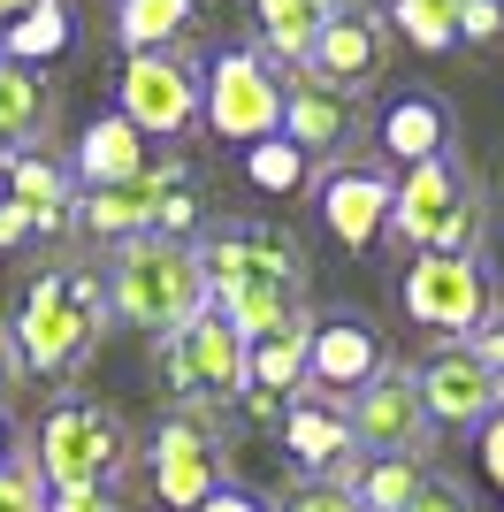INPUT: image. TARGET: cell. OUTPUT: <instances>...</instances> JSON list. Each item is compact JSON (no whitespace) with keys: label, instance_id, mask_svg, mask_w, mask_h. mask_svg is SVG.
<instances>
[{"label":"cell","instance_id":"cell-1","mask_svg":"<svg viewBox=\"0 0 504 512\" xmlns=\"http://www.w3.org/2000/svg\"><path fill=\"white\" fill-rule=\"evenodd\" d=\"M191 253H199V276H207V306L245 344L306 314V276L314 268H306V245L283 222H214Z\"/></svg>","mask_w":504,"mask_h":512},{"label":"cell","instance_id":"cell-2","mask_svg":"<svg viewBox=\"0 0 504 512\" xmlns=\"http://www.w3.org/2000/svg\"><path fill=\"white\" fill-rule=\"evenodd\" d=\"M107 283L92 260H54L39 276L16 283V306H8V344H16V367L39 375V383H77L92 352L107 337Z\"/></svg>","mask_w":504,"mask_h":512},{"label":"cell","instance_id":"cell-3","mask_svg":"<svg viewBox=\"0 0 504 512\" xmlns=\"http://www.w3.org/2000/svg\"><path fill=\"white\" fill-rule=\"evenodd\" d=\"M23 467L46 482V497L54 490H123L130 467H138V436H130V421L115 406L62 390V398L39 413V428H31Z\"/></svg>","mask_w":504,"mask_h":512},{"label":"cell","instance_id":"cell-4","mask_svg":"<svg viewBox=\"0 0 504 512\" xmlns=\"http://www.w3.org/2000/svg\"><path fill=\"white\" fill-rule=\"evenodd\" d=\"M405 253H482L489 237V192L482 176L459 161V146L436 153V161H413V169L390 184V230Z\"/></svg>","mask_w":504,"mask_h":512},{"label":"cell","instance_id":"cell-5","mask_svg":"<svg viewBox=\"0 0 504 512\" xmlns=\"http://www.w3.org/2000/svg\"><path fill=\"white\" fill-rule=\"evenodd\" d=\"M107 283V314L130 321V329H153V337H168L176 321H191L199 306H207V276H199V253L191 245H176V237H123L115 245V260L100 268Z\"/></svg>","mask_w":504,"mask_h":512},{"label":"cell","instance_id":"cell-6","mask_svg":"<svg viewBox=\"0 0 504 512\" xmlns=\"http://www.w3.org/2000/svg\"><path fill=\"white\" fill-rule=\"evenodd\" d=\"M405 321L428 329L436 344H466L474 329L497 321V276L482 253H413L398 276Z\"/></svg>","mask_w":504,"mask_h":512},{"label":"cell","instance_id":"cell-7","mask_svg":"<svg viewBox=\"0 0 504 512\" xmlns=\"http://www.w3.org/2000/svg\"><path fill=\"white\" fill-rule=\"evenodd\" d=\"M153 482V505L161 512H191L199 497H214L230 482V459H222V406H168L153 421V436L138 444Z\"/></svg>","mask_w":504,"mask_h":512},{"label":"cell","instance_id":"cell-8","mask_svg":"<svg viewBox=\"0 0 504 512\" xmlns=\"http://www.w3.org/2000/svg\"><path fill=\"white\" fill-rule=\"evenodd\" d=\"M153 367H161V383L176 390V406H237V390H245V337H237L230 321L199 306L191 321H176L168 337H153Z\"/></svg>","mask_w":504,"mask_h":512},{"label":"cell","instance_id":"cell-9","mask_svg":"<svg viewBox=\"0 0 504 512\" xmlns=\"http://www.w3.org/2000/svg\"><path fill=\"white\" fill-rule=\"evenodd\" d=\"M199 123L214 130V146H260L283 130V77H275L252 46H222L199 69Z\"/></svg>","mask_w":504,"mask_h":512},{"label":"cell","instance_id":"cell-10","mask_svg":"<svg viewBox=\"0 0 504 512\" xmlns=\"http://www.w3.org/2000/svg\"><path fill=\"white\" fill-rule=\"evenodd\" d=\"M115 115H123L138 138H191L199 130V62L184 46L176 54H123V77H115Z\"/></svg>","mask_w":504,"mask_h":512},{"label":"cell","instance_id":"cell-11","mask_svg":"<svg viewBox=\"0 0 504 512\" xmlns=\"http://www.w3.org/2000/svg\"><path fill=\"white\" fill-rule=\"evenodd\" d=\"M344 428H352L359 459H420V467H428V444H436V428L420 413V390H413V367L405 360H390L367 390L344 398Z\"/></svg>","mask_w":504,"mask_h":512},{"label":"cell","instance_id":"cell-12","mask_svg":"<svg viewBox=\"0 0 504 512\" xmlns=\"http://www.w3.org/2000/svg\"><path fill=\"white\" fill-rule=\"evenodd\" d=\"M382 367H390V337L375 329V314H359V306L314 314V329H306V398L344 406L352 390L375 383Z\"/></svg>","mask_w":504,"mask_h":512},{"label":"cell","instance_id":"cell-13","mask_svg":"<svg viewBox=\"0 0 504 512\" xmlns=\"http://www.w3.org/2000/svg\"><path fill=\"white\" fill-rule=\"evenodd\" d=\"M390 54H398V39H390L382 8H367V0H336V16L321 23L314 54H306V77L329 85V92H344V100H367V92L390 77Z\"/></svg>","mask_w":504,"mask_h":512},{"label":"cell","instance_id":"cell-14","mask_svg":"<svg viewBox=\"0 0 504 512\" xmlns=\"http://www.w3.org/2000/svg\"><path fill=\"white\" fill-rule=\"evenodd\" d=\"M390 184H398V176L375 169V161H329V169H314L321 230H329L344 253H375L382 230H390Z\"/></svg>","mask_w":504,"mask_h":512},{"label":"cell","instance_id":"cell-15","mask_svg":"<svg viewBox=\"0 0 504 512\" xmlns=\"http://www.w3.org/2000/svg\"><path fill=\"white\" fill-rule=\"evenodd\" d=\"M413 390H420L428 428H482L489 413L504 406V383L482 367L474 344H436V352L413 367Z\"/></svg>","mask_w":504,"mask_h":512},{"label":"cell","instance_id":"cell-16","mask_svg":"<svg viewBox=\"0 0 504 512\" xmlns=\"http://www.w3.org/2000/svg\"><path fill=\"white\" fill-rule=\"evenodd\" d=\"M176 169H184V153H161V161H146V169L123 176V184L77 192V230L84 237H107V245L146 237L153 222H161V199H168V184H176Z\"/></svg>","mask_w":504,"mask_h":512},{"label":"cell","instance_id":"cell-17","mask_svg":"<svg viewBox=\"0 0 504 512\" xmlns=\"http://www.w3.org/2000/svg\"><path fill=\"white\" fill-rule=\"evenodd\" d=\"M275 138H291L314 169H329V161H344V153L359 146V107L298 69L291 85H283V130H275Z\"/></svg>","mask_w":504,"mask_h":512},{"label":"cell","instance_id":"cell-18","mask_svg":"<svg viewBox=\"0 0 504 512\" xmlns=\"http://www.w3.org/2000/svg\"><path fill=\"white\" fill-rule=\"evenodd\" d=\"M275 436H283V451H291V467L306 474V482H336V474L359 459L352 428H344V406H321V398H306V390L283 406Z\"/></svg>","mask_w":504,"mask_h":512},{"label":"cell","instance_id":"cell-19","mask_svg":"<svg viewBox=\"0 0 504 512\" xmlns=\"http://www.w3.org/2000/svg\"><path fill=\"white\" fill-rule=\"evenodd\" d=\"M451 138H459V123H451V100H443V92H390L382 115H375V146L390 153L398 169L451 153Z\"/></svg>","mask_w":504,"mask_h":512},{"label":"cell","instance_id":"cell-20","mask_svg":"<svg viewBox=\"0 0 504 512\" xmlns=\"http://www.w3.org/2000/svg\"><path fill=\"white\" fill-rule=\"evenodd\" d=\"M252 8V31H260V62L283 77V69H306V54H314L321 23L336 16V0H245Z\"/></svg>","mask_w":504,"mask_h":512},{"label":"cell","instance_id":"cell-21","mask_svg":"<svg viewBox=\"0 0 504 512\" xmlns=\"http://www.w3.org/2000/svg\"><path fill=\"white\" fill-rule=\"evenodd\" d=\"M153 161V146L138 138V130L107 107V115H92V123L77 130V153H69V176H77V192H100V184H123V176H138Z\"/></svg>","mask_w":504,"mask_h":512},{"label":"cell","instance_id":"cell-22","mask_svg":"<svg viewBox=\"0 0 504 512\" xmlns=\"http://www.w3.org/2000/svg\"><path fill=\"white\" fill-rule=\"evenodd\" d=\"M84 39V23L69 0H39V8H23L16 23H0V62H23V69H54L69 62Z\"/></svg>","mask_w":504,"mask_h":512},{"label":"cell","instance_id":"cell-23","mask_svg":"<svg viewBox=\"0 0 504 512\" xmlns=\"http://www.w3.org/2000/svg\"><path fill=\"white\" fill-rule=\"evenodd\" d=\"M306 329H314V314H298V321H283V329H268V337H252L245 344V390L291 406L298 390H306Z\"/></svg>","mask_w":504,"mask_h":512},{"label":"cell","instance_id":"cell-24","mask_svg":"<svg viewBox=\"0 0 504 512\" xmlns=\"http://www.w3.org/2000/svg\"><path fill=\"white\" fill-rule=\"evenodd\" d=\"M54 130V85L46 69H23V62H0V153H23Z\"/></svg>","mask_w":504,"mask_h":512},{"label":"cell","instance_id":"cell-25","mask_svg":"<svg viewBox=\"0 0 504 512\" xmlns=\"http://www.w3.org/2000/svg\"><path fill=\"white\" fill-rule=\"evenodd\" d=\"M199 23V0H115V39L130 54H176Z\"/></svg>","mask_w":504,"mask_h":512},{"label":"cell","instance_id":"cell-26","mask_svg":"<svg viewBox=\"0 0 504 512\" xmlns=\"http://www.w3.org/2000/svg\"><path fill=\"white\" fill-rule=\"evenodd\" d=\"M382 23H390V39L420 46V54L459 46V0H390V8H382Z\"/></svg>","mask_w":504,"mask_h":512},{"label":"cell","instance_id":"cell-27","mask_svg":"<svg viewBox=\"0 0 504 512\" xmlns=\"http://www.w3.org/2000/svg\"><path fill=\"white\" fill-rule=\"evenodd\" d=\"M245 184L260 199H291L314 184V161L291 146V138H260V146H245Z\"/></svg>","mask_w":504,"mask_h":512},{"label":"cell","instance_id":"cell-28","mask_svg":"<svg viewBox=\"0 0 504 512\" xmlns=\"http://www.w3.org/2000/svg\"><path fill=\"white\" fill-rule=\"evenodd\" d=\"M405 512H474V497H466V482H451V474H420V490L405 497Z\"/></svg>","mask_w":504,"mask_h":512},{"label":"cell","instance_id":"cell-29","mask_svg":"<svg viewBox=\"0 0 504 512\" xmlns=\"http://www.w3.org/2000/svg\"><path fill=\"white\" fill-rule=\"evenodd\" d=\"M0 512H46V482L31 467H0Z\"/></svg>","mask_w":504,"mask_h":512},{"label":"cell","instance_id":"cell-30","mask_svg":"<svg viewBox=\"0 0 504 512\" xmlns=\"http://www.w3.org/2000/svg\"><path fill=\"white\" fill-rule=\"evenodd\" d=\"M459 39L466 46H497L504 39V8L497 0H459Z\"/></svg>","mask_w":504,"mask_h":512},{"label":"cell","instance_id":"cell-31","mask_svg":"<svg viewBox=\"0 0 504 512\" xmlns=\"http://www.w3.org/2000/svg\"><path fill=\"white\" fill-rule=\"evenodd\" d=\"M474 451H482V474H489V490L504 497V406L489 413L482 428H474Z\"/></svg>","mask_w":504,"mask_h":512},{"label":"cell","instance_id":"cell-32","mask_svg":"<svg viewBox=\"0 0 504 512\" xmlns=\"http://www.w3.org/2000/svg\"><path fill=\"white\" fill-rule=\"evenodd\" d=\"M275 512H359V505H352L344 490H329V482H298V490L283 497Z\"/></svg>","mask_w":504,"mask_h":512},{"label":"cell","instance_id":"cell-33","mask_svg":"<svg viewBox=\"0 0 504 512\" xmlns=\"http://www.w3.org/2000/svg\"><path fill=\"white\" fill-rule=\"evenodd\" d=\"M46 512H123V497L115 490H54Z\"/></svg>","mask_w":504,"mask_h":512},{"label":"cell","instance_id":"cell-34","mask_svg":"<svg viewBox=\"0 0 504 512\" xmlns=\"http://www.w3.org/2000/svg\"><path fill=\"white\" fill-rule=\"evenodd\" d=\"M191 512H275V505H268V497H252V490H237V482H222V490L199 497Z\"/></svg>","mask_w":504,"mask_h":512},{"label":"cell","instance_id":"cell-35","mask_svg":"<svg viewBox=\"0 0 504 512\" xmlns=\"http://www.w3.org/2000/svg\"><path fill=\"white\" fill-rule=\"evenodd\" d=\"M466 344L482 352V367H489V375H497V383H504V314L489 321V329H474V337H466Z\"/></svg>","mask_w":504,"mask_h":512},{"label":"cell","instance_id":"cell-36","mask_svg":"<svg viewBox=\"0 0 504 512\" xmlns=\"http://www.w3.org/2000/svg\"><path fill=\"white\" fill-rule=\"evenodd\" d=\"M16 245H31V214L16 199H0V253H16Z\"/></svg>","mask_w":504,"mask_h":512},{"label":"cell","instance_id":"cell-37","mask_svg":"<svg viewBox=\"0 0 504 512\" xmlns=\"http://www.w3.org/2000/svg\"><path fill=\"white\" fill-rule=\"evenodd\" d=\"M16 383H23V367H16V344H8V321H0V406L16 398Z\"/></svg>","mask_w":504,"mask_h":512},{"label":"cell","instance_id":"cell-38","mask_svg":"<svg viewBox=\"0 0 504 512\" xmlns=\"http://www.w3.org/2000/svg\"><path fill=\"white\" fill-rule=\"evenodd\" d=\"M23 459V428H16V413L0 406V467H16Z\"/></svg>","mask_w":504,"mask_h":512},{"label":"cell","instance_id":"cell-39","mask_svg":"<svg viewBox=\"0 0 504 512\" xmlns=\"http://www.w3.org/2000/svg\"><path fill=\"white\" fill-rule=\"evenodd\" d=\"M23 8H39V0H0V23H16Z\"/></svg>","mask_w":504,"mask_h":512},{"label":"cell","instance_id":"cell-40","mask_svg":"<svg viewBox=\"0 0 504 512\" xmlns=\"http://www.w3.org/2000/svg\"><path fill=\"white\" fill-rule=\"evenodd\" d=\"M0 199H8V176H0Z\"/></svg>","mask_w":504,"mask_h":512},{"label":"cell","instance_id":"cell-41","mask_svg":"<svg viewBox=\"0 0 504 512\" xmlns=\"http://www.w3.org/2000/svg\"><path fill=\"white\" fill-rule=\"evenodd\" d=\"M497 8H504V0H497Z\"/></svg>","mask_w":504,"mask_h":512}]
</instances>
